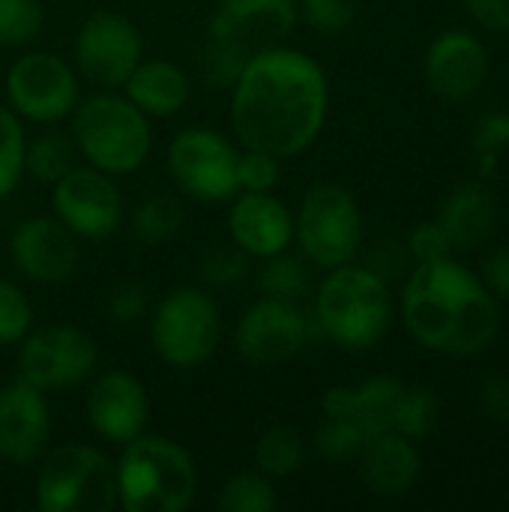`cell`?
<instances>
[{
	"instance_id": "cell-15",
	"label": "cell",
	"mask_w": 509,
	"mask_h": 512,
	"mask_svg": "<svg viewBox=\"0 0 509 512\" xmlns=\"http://www.w3.org/2000/svg\"><path fill=\"white\" fill-rule=\"evenodd\" d=\"M15 270L39 285H60L72 279L81 264L78 237L57 216H30L15 225L9 237Z\"/></svg>"
},
{
	"instance_id": "cell-32",
	"label": "cell",
	"mask_w": 509,
	"mask_h": 512,
	"mask_svg": "<svg viewBox=\"0 0 509 512\" xmlns=\"http://www.w3.org/2000/svg\"><path fill=\"white\" fill-rule=\"evenodd\" d=\"M24 150L27 138L21 117L12 108L0 105V201L12 195L24 177Z\"/></svg>"
},
{
	"instance_id": "cell-19",
	"label": "cell",
	"mask_w": 509,
	"mask_h": 512,
	"mask_svg": "<svg viewBox=\"0 0 509 512\" xmlns=\"http://www.w3.org/2000/svg\"><path fill=\"white\" fill-rule=\"evenodd\" d=\"M51 441V408L42 390L27 381L0 387V459L9 465H33Z\"/></svg>"
},
{
	"instance_id": "cell-25",
	"label": "cell",
	"mask_w": 509,
	"mask_h": 512,
	"mask_svg": "<svg viewBox=\"0 0 509 512\" xmlns=\"http://www.w3.org/2000/svg\"><path fill=\"white\" fill-rule=\"evenodd\" d=\"M255 285L261 297H276V300H291L300 303L312 291V267L306 258L279 252L270 258H261V267L255 273Z\"/></svg>"
},
{
	"instance_id": "cell-2",
	"label": "cell",
	"mask_w": 509,
	"mask_h": 512,
	"mask_svg": "<svg viewBox=\"0 0 509 512\" xmlns=\"http://www.w3.org/2000/svg\"><path fill=\"white\" fill-rule=\"evenodd\" d=\"M402 321L423 348L444 357L483 354L501 330L492 291L453 258L414 264L402 288Z\"/></svg>"
},
{
	"instance_id": "cell-46",
	"label": "cell",
	"mask_w": 509,
	"mask_h": 512,
	"mask_svg": "<svg viewBox=\"0 0 509 512\" xmlns=\"http://www.w3.org/2000/svg\"><path fill=\"white\" fill-rule=\"evenodd\" d=\"M504 423H509V405H507V417H504Z\"/></svg>"
},
{
	"instance_id": "cell-30",
	"label": "cell",
	"mask_w": 509,
	"mask_h": 512,
	"mask_svg": "<svg viewBox=\"0 0 509 512\" xmlns=\"http://www.w3.org/2000/svg\"><path fill=\"white\" fill-rule=\"evenodd\" d=\"M438 420H441V399L432 390H426V387L402 390L396 411H393V432H399L411 441H420L435 432Z\"/></svg>"
},
{
	"instance_id": "cell-14",
	"label": "cell",
	"mask_w": 509,
	"mask_h": 512,
	"mask_svg": "<svg viewBox=\"0 0 509 512\" xmlns=\"http://www.w3.org/2000/svg\"><path fill=\"white\" fill-rule=\"evenodd\" d=\"M54 216L78 240H108L123 222V195L111 174L75 165L51 186Z\"/></svg>"
},
{
	"instance_id": "cell-10",
	"label": "cell",
	"mask_w": 509,
	"mask_h": 512,
	"mask_svg": "<svg viewBox=\"0 0 509 512\" xmlns=\"http://www.w3.org/2000/svg\"><path fill=\"white\" fill-rule=\"evenodd\" d=\"M96 366L99 348L93 336L69 324L30 330L18 342V378L42 393L75 390L96 375Z\"/></svg>"
},
{
	"instance_id": "cell-23",
	"label": "cell",
	"mask_w": 509,
	"mask_h": 512,
	"mask_svg": "<svg viewBox=\"0 0 509 512\" xmlns=\"http://www.w3.org/2000/svg\"><path fill=\"white\" fill-rule=\"evenodd\" d=\"M123 96L147 117H174L192 96V78L171 60L141 57L123 81Z\"/></svg>"
},
{
	"instance_id": "cell-29",
	"label": "cell",
	"mask_w": 509,
	"mask_h": 512,
	"mask_svg": "<svg viewBox=\"0 0 509 512\" xmlns=\"http://www.w3.org/2000/svg\"><path fill=\"white\" fill-rule=\"evenodd\" d=\"M216 507L222 512H273L279 507V495L267 474L246 471L222 483L216 495Z\"/></svg>"
},
{
	"instance_id": "cell-28",
	"label": "cell",
	"mask_w": 509,
	"mask_h": 512,
	"mask_svg": "<svg viewBox=\"0 0 509 512\" xmlns=\"http://www.w3.org/2000/svg\"><path fill=\"white\" fill-rule=\"evenodd\" d=\"M75 141L60 135V132H45L39 138H33L24 150V171L42 183V186H54L63 174H69L75 168Z\"/></svg>"
},
{
	"instance_id": "cell-9",
	"label": "cell",
	"mask_w": 509,
	"mask_h": 512,
	"mask_svg": "<svg viewBox=\"0 0 509 512\" xmlns=\"http://www.w3.org/2000/svg\"><path fill=\"white\" fill-rule=\"evenodd\" d=\"M321 327L312 312L300 303L261 297L255 300L234 327V351L249 366H282L315 345Z\"/></svg>"
},
{
	"instance_id": "cell-31",
	"label": "cell",
	"mask_w": 509,
	"mask_h": 512,
	"mask_svg": "<svg viewBox=\"0 0 509 512\" xmlns=\"http://www.w3.org/2000/svg\"><path fill=\"white\" fill-rule=\"evenodd\" d=\"M249 261L252 258L234 240L210 243L198 258V276L210 288H234L249 276Z\"/></svg>"
},
{
	"instance_id": "cell-27",
	"label": "cell",
	"mask_w": 509,
	"mask_h": 512,
	"mask_svg": "<svg viewBox=\"0 0 509 512\" xmlns=\"http://www.w3.org/2000/svg\"><path fill=\"white\" fill-rule=\"evenodd\" d=\"M306 462V441L291 426H270L255 444V468L270 480L291 477Z\"/></svg>"
},
{
	"instance_id": "cell-21",
	"label": "cell",
	"mask_w": 509,
	"mask_h": 512,
	"mask_svg": "<svg viewBox=\"0 0 509 512\" xmlns=\"http://www.w3.org/2000/svg\"><path fill=\"white\" fill-rule=\"evenodd\" d=\"M360 480L363 486L381 498V501H396L405 498L423 471V456L417 444L399 432H378L372 435L363 450H360Z\"/></svg>"
},
{
	"instance_id": "cell-20",
	"label": "cell",
	"mask_w": 509,
	"mask_h": 512,
	"mask_svg": "<svg viewBox=\"0 0 509 512\" xmlns=\"http://www.w3.org/2000/svg\"><path fill=\"white\" fill-rule=\"evenodd\" d=\"M228 210L231 240L255 261L279 255L294 240V216L273 192H237Z\"/></svg>"
},
{
	"instance_id": "cell-11",
	"label": "cell",
	"mask_w": 509,
	"mask_h": 512,
	"mask_svg": "<svg viewBox=\"0 0 509 512\" xmlns=\"http://www.w3.org/2000/svg\"><path fill=\"white\" fill-rule=\"evenodd\" d=\"M237 159H240L237 144H231L225 135L207 126L180 129L171 138L165 156L177 189L204 204L231 201L240 192Z\"/></svg>"
},
{
	"instance_id": "cell-12",
	"label": "cell",
	"mask_w": 509,
	"mask_h": 512,
	"mask_svg": "<svg viewBox=\"0 0 509 512\" xmlns=\"http://www.w3.org/2000/svg\"><path fill=\"white\" fill-rule=\"evenodd\" d=\"M6 99L21 120L57 123L78 105V75L51 51H27L6 72Z\"/></svg>"
},
{
	"instance_id": "cell-40",
	"label": "cell",
	"mask_w": 509,
	"mask_h": 512,
	"mask_svg": "<svg viewBox=\"0 0 509 512\" xmlns=\"http://www.w3.org/2000/svg\"><path fill=\"white\" fill-rule=\"evenodd\" d=\"M408 255L414 264H432V261H444L453 252L450 237L444 234V228L438 225V219L432 222H420L411 234H408Z\"/></svg>"
},
{
	"instance_id": "cell-16",
	"label": "cell",
	"mask_w": 509,
	"mask_h": 512,
	"mask_svg": "<svg viewBox=\"0 0 509 512\" xmlns=\"http://www.w3.org/2000/svg\"><path fill=\"white\" fill-rule=\"evenodd\" d=\"M297 21V0H219L207 33L252 57L258 51L285 45Z\"/></svg>"
},
{
	"instance_id": "cell-42",
	"label": "cell",
	"mask_w": 509,
	"mask_h": 512,
	"mask_svg": "<svg viewBox=\"0 0 509 512\" xmlns=\"http://www.w3.org/2000/svg\"><path fill=\"white\" fill-rule=\"evenodd\" d=\"M480 279L495 300H509V246H495L486 252Z\"/></svg>"
},
{
	"instance_id": "cell-43",
	"label": "cell",
	"mask_w": 509,
	"mask_h": 512,
	"mask_svg": "<svg viewBox=\"0 0 509 512\" xmlns=\"http://www.w3.org/2000/svg\"><path fill=\"white\" fill-rule=\"evenodd\" d=\"M471 21L489 33H509V0H462Z\"/></svg>"
},
{
	"instance_id": "cell-6",
	"label": "cell",
	"mask_w": 509,
	"mask_h": 512,
	"mask_svg": "<svg viewBox=\"0 0 509 512\" xmlns=\"http://www.w3.org/2000/svg\"><path fill=\"white\" fill-rule=\"evenodd\" d=\"M36 507L42 512H111L117 507L114 462L90 444L45 450L36 474Z\"/></svg>"
},
{
	"instance_id": "cell-39",
	"label": "cell",
	"mask_w": 509,
	"mask_h": 512,
	"mask_svg": "<svg viewBox=\"0 0 509 512\" xmlns=\"http://www.w3.org/2000/svg\"><path fill=\"white\" fill-rule=\"evenodd\" d=\"M279 162L270 153L246 150L237 159V186L240 192H273L279 183Z\"/></svg>"
},
{
	"instance_id": "cell-5",
	"label": "cell",
	"mask_w": 509,
	"mask_h": 512,
	"mask_svg": "<svg viewBox=\"0 0 509 512\" xmlns=\"http://www.w3.org/2000/svg\"><path fill=\"white\" fill-rule=\"evenodd\" d=\"M72 114V141L87 165L111 177H123L147 162L153 147L150 117L138 111L126 96L102 90L75 105Z\"/></svg>"
},
{
	"instance_id": "cell-36",
	"label": "cell",
	"mask_w": 509,
	"mask_h": 512,
	"mask_svg": "<svg viewBox=\"0 0 509 512\" xmlns=\"http://www.w3.org/2000/svg\"><path fill=\"white\" fill-rule=\"evenodd\" d=\"M471 144L480 156V177H492L498 168L501 153L509 147V114L507 111H489L480 117Z\"/></svg>"
},
{
	"instance_id": "cell-13",
	"label": "cell",
	"mask_w": 509,
	"mask_h": 512,
	"mask_svg": "<svg viewBox=\"0 0 509 512\" xmlns=\"http://www.w3.org/2000/svg\"><path fill=\"white\" fill-rule=\"evenodd\" d=\"M75 69L102 90H117L144 57L141 30L120 12L99 9L75 33Z\"/></svg>"
},
{
	"instance_id": "cell-24",
	"label": "cell",
	"mask_w": 509,
	"mask_h": 512,
	"mask_svg": "<svg viewBox=\"0 0 509 512\" xmlns=\"http://www.w3.org/2000/svg\"><path fill=\"white\" fill-rule=\"evenodd\" d=\"M435 219L450 237L453 249H477L495 231L498 195L486 183H465L444 198Z\"/></svg>"
},
{
	"instance_id": "cell-17",
	"label": "cell",
	"mask_w": 509,
	"mask_h": 512,
	"mask_svg": "<svg viewBox=\"0 0 509 512\" xmlns=\"http://www.w3.org/2000/svg\"><path fill=\"white\" fill-rule=\"evenodd\" d=\"M84 411H87L90 429L99 438L123 447L132 438L147 432L150 396H147V387L135 375L111 369L93 378Z\"/></svg>"
},
{
	"instance_id": "cell-45",
	"label": "cell",
	"mask_w": 509,
	"mask_h": 512,
	"mask_svg": "<svg viewBox=\"0 0 509 512\" xmlns=\"http://www.w3.org/2000/svg\"><path fill=\"white\" fill-rule=\"evenodd\" d=\"M405 258H411L408 255V246H396V243H384V246H378V252H375V258H372V264H366L369 270H375L381 279H393V276H399V270L405 267Z\"/></svg>"
},
{
	"instance_id": "cell-41",
	"label": "cell",
	"mask_w": 509,
	"mask_h": 512,
	"mask_svg": "<svg viewBox=\"0 0 509 512\" xmlns=\"http://www.w3.org/2000/svg\"><path fill=\"white\" fill-rule=\"evenodd\" d=\"M150 306V294L141 282H120L108 294V315L114 324H135L144 318Z\"/></svg>"
},
{
	"instance_id": "cell-7",
	"label": "cell",
	"mask_w": 509,
	"mask_h": 512,
	"mask_svg": "<svg viewBox=\"0 0 509 512\" xmlns=\"http://www.w3.org/2000/svg\"><path fill=\"white\" fill-rule=\"evenodd\" d=\"M222 339V312L216 300L195 288H171L153 309L150 342L156 357L171 369L204 366Z\"/></svg>"
},
{
	"instance_id": "cell-34",
	"label": "cell",
	"mask_w": 509,
	"mask_h": 512,
	"mask_svg": "<svg viewBox=\"0 0 509 512\" xmlns=\"http://www.w3.org/2000/svg\"><path fill=\"white\" fill-rule=\"evenodd\" d=\"M45 24V9L39 0H0V45L21 48L30 45Z\"/></svg>"
},
{
	"instance_id": "cell-4",
	"label": "cell",
	"mask_w": 509,
	"mask_h": 512,
	"mask_svg": "<svg viewBox=\"0 0 509 512\" xmlns=\"http://www.w3.org/2000/svg\"><path fill=\"white\" fill-rule=\"evenodd\" d=\"M117 504L126 512H186L198 492L192 456L159 435H138L123 444L114 465Z\"/></svg>"
},
{
	"instance_id": "cell-8",
	"label": "cell",
	"mask_w": 509,
	"mask_h": 512,
	"mask_svg": "<svg viewBox=\"0 0 509 512\" xmlns=\"http://www.w3.org/2000/svg\"><path fill=\"white\" fill-rule=\"evenodd\" d=\"M294 240L303 258L321 270L351 264L363 246V213L339 183L312 186L294 216Z\"/></svg>"
},
{
	"instance_id": "cell-38",
	"label": "cell",
	"mask_w": 509,
	"mask_h": 512,
	"mask_svg": "<svg viewBox=\"0 0 509 512\" xmlns=\"http://www.w3.org/2000/svg\"><path fill=\"white\" fill-rule=\"evenodd\" d=\"M33 327V306L27 294L0 279V345H18Z\"/></svg>"
},
{
	"instance_id": "cell-22",
	"label": "cell",
	"mask_w": 509,
	"mask_h": 512,
	"mask_svg": "<svg viewBox=\"0 0 509 512\" xmlns=\"http://www.w3.org/2000/svg\"><path fill=\"white\" fill-rule=\"evenodd\" d=\"M405 384L390 375L366 378L354 387H330L321 399V411L327 417H348L363 426L372 438L378 432H393V411Z\"/></svg>"
},
{
	"instance_id": "cell-35",
	"label": "cell",
	"mask_w": 509,
	"mask_h": 512,
	"mask_svg": "<svg viewBox=\"0 0 509 512\" xmlns=\"http://www.w3.org/2000/svg\"><path fill=\"white\" fill-rule=\"evenodd\" d=\"M246 60L249 57L240 54L234 45H228V42L207 33V42L198 51V72L210 87H228L231 90Z\"/></svg>"
},
{
	"instance_id": "cell-37",
	"label": "cell",
	"mask_w": 509,
	"mask_h": 512,
	"mask_svg": "<svg viewBox=\"0 0 509 512\" xmlns=\"http://www.w3.org/2000/svg\"><path fill=\"white\" fill-rule=\"evenodd\" d=\"M300 21L321 36H339L357 18L354 0H297Z\"/></svg>"
},
{
	"instance_id": "cell-1",
	"label": "cell",
	"mask_w": 509,
	"mask_h": 512,
	"mask_svg": "<svg viewBox=\"0 0 509 512\" xmlns=\"http://www.w3.org/2000/svg\"><path fill=\"white\" fill-rule=\"evenodd\" d=\"M330 108L324 69L306 51L276 45L252 54L231 87V129L243 150L276 159L306 153Z\"/></svg>"
},
{
	"instance_id": "cell-18",
	"label": "cell",
	"mask_w": 509,
	"mask_h": 512,
	"mask_svg": "<svg viewBox=\"0 0 509 512\" xmlns=\"http://www.w3.org/2000/svg\"><path fill=\"white\" fill-rule=\"evenodd\" d=\"M429 90L444 102H465L483 90L489 78V51L468 30H447L432 39L423 57Z\"/></svg>"
},
{
	"instance_id": "cell-44",
	"label": "cell",
	"mask_w": 509,
	"mask_h": 512,
	"mask_svg": "<svg viewBox=\"0 0 509 512\" xmlns=\"http://www.w3.org/2000/svg\"><path fill=\"white\" fill-rule=\"evenodd\" d=\"M509 405V378L507 375H489L480 387V408L492 420H504Z\"/></svg>"
},
{
	"instance_id": "cell-26",
	"label": "cell",
	"mask_w": 509,
	"mask_h": 512,
	"mask_svg": "<svg viewBox=\"0 0 509 512\" xmlns=\"http://www.w3.org/2000/svg\"><path fill=\"white\" fill-rule=\"evenodd\" d=\"M183 225V204L177 195L171 192H150L144 195L135 210H132V219H129V228L132 234L147 243V246H159L165 240H171Z\"/></svg>"
},
{
	"instance_id": "cell-33",
	"label": "cell",
	"mask_w": 509,
	"mask_h": 512,
	"mask_svg": "<svg viewBox=\"0 0 509 512\" xmlns=\"http://www.w3.org/2000/svg\"><path fill=\"white\" fill-rule=\"evenodd\" d=\"M366 441H369V435L363 432V426L348 420V417H327L324 414V420L315 429V450L330 462L357 459Z\"/></svg>"
},
{
	"instance_id": "cell-3",
	"label": "cell",
	"mask_w": 509,
	"mask_h": 512,
	"mask_svg": "<svg viewBox=\"0 0 509 512\" xmlns=\"http://www.w3.org/2000/svg\"><path fill=\"white\" fill-rule=\"evenodd\" d=\"M312 315L327 342L345 351H369L387 336L393 321L390 282L366 264L333 267L315 291Z\"/></svg>"
}]
</instances>
